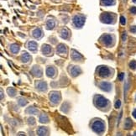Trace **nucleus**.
<instances>
[{"mask_svg":"<svg viewBox=\"0 0 136 136\" xmlns=\"http://www.w3.org/2000/svg\"><path fill=\"white\" fill-rule=\"evenodd\" d=\"M94 104L96 105L97 108L100 109H103L106 107H108L109 105V102L107 98H105L104 97L101 96V95H97L94 97Z\"/></svg>","mask_w":136,"mask_h":136,"instance_id":"f257e3e1","label":"nucleus"},{"mask_svg":"<svg viewBox=\"0 0 136 136\" xmlns=\"http://www.w3.org/2000/svg\"><path fill=\"white\" fill-rule=\"evenodd\" d=\"M92 128L95 133L101 134L105 131V123L101 119H95L92 123Z\"/></svg>","mask_w":136,"mask_h":136,"instance_id":"f03ea898","label":"nucleus"},{"mask_svg":"<svg viewBox=\"0 0 136 136\" xmlns=\"http://www.w3.org/2000/svg\"><path fill=\"white\" fill-rule=\"evenodd\" d=\"M100 20L104 24H114L116 21V14L113 13H103L100 16Z\"/></svg>","mask_w":136,"mask_h":136,"instance_id":"7ed1b4c3","label":"nucleus"},{"mask_svg":"<svg viewBox=\"0 0 136 136\" xmlns=\"http://www.w3.org/2000/svg\"><path fill=\"white\" fill-rule=\"evenodd\" d=\"M86 17L82 14H76L72 18V25L76 29H81L84 25Z\"/></svg>","mask_w":136,"mask_h":136,"instance_id":"20e7f679","label":"nucleus"},{"mask_svg":"<svg viewBox=\"0 0 136 136\" xmlns=\"http://www.w3.org/2000/svg\"><path fill=\"white\" fill-rule=\"evenodd\" d=\"M100 41L102 45H104L105 46L107 47H112L113 45V37L111 35L108 34H105L103 35H102L101 38H100Z\"/></svg>","mask_w":136,"mask_h":136,"instance_id":"39448f33","label":"nucleus"},{"mask_svg":"<svg viewBox=\"0 0 136 136\" xmlns=\"http://www.w3.org/2000/svg\"><path fill=\"white\" fill-rule=\"evenodd\" d=\"M97 74L101 77L103 78H108L111 76V69L105 66H101L97 68Z\"/></svg>","mask_w":136,"mask_h":136,"instance_id":"423d86ee","label":"nucleus"},{"mask_svg":"<svg viewBox=\"0 0 136 136\" xmlns=\"http://www.w3.org/2000/svg\"><path fill=\"white\" fill-rule=\"evenodd\" d=\"M50 100L53 104H57L59 103L61 99V93L59 92H51L49 95Z\"/></svg>","mask_w":136,"mask_h":136,"instance_id":"0eeeda50","label":"nucleus"},{"mask_svg":"<svg viewBox=\"0 0 136 136\" xmlns=\"http://www.w3.org/2000/svg\"><path fill=\"white\" fill-rule=\"evenodd\" d=\"M56 51L57 54L60 55L61 56H67V47L66 45H63V44H60L57 45V48H56Z\"/></svg>","mask_w":136,"mask_h":136,"instance_id":"6e6552de","label":"nucleus"},{"mask_svg":"<svg viewBox=\"0 0 136 136\" xmlns=\"http://www.w3.org/2000/svg\"><path fill=\"white\" fill-rule=\"evenodd\" d=\"M30 72L34 77H41L42 75H43V71H42V69L39 66H34L33 68L31 69Z\"/></svg>","mask_w":136,"mask_h":136,"instance_id":"1a4fd4ad","label":"nucleus"},{"mask_svg":"<svg viewBox=\"0 0 136 136\" xmlns=\"http://www.w3.org/2000/svg\"><path fill=\"white\" fill-rule=\"evenodd\" d=\"M46 75L48 77L51 78H55L57 75V70L56 67L52 66H49L48 67L46 68Z\"/></svg>","mask_w":136,"mask_h":136,"instance_id":"9d476101","label":"nucleus"},{"mask_svg":"<svg viewBox=\"0 0 136 136\" xmlns=\"http://www.w3.org/2000/svg\"><path fill=\"white\" fill-rule=\"evenodd\" d=\"M71 58L72 59V61H82L83 60V56L82 55H81L79 52L77 51L76 50H71Z\"/></svg>","mask_w":136,"mask_h":136,"instance_id":"9b49d317","label":"nucleus"},{"mask_svg":"<svg viewBox=\"0 0 136 136\" xmlns=\"http://www.w3.org/2000/svg\"><path fill=\"white\" fill-rule=\"evenodd\" d=\"M35 88L39 92H45L47 90V83L43 81H39L35 82Z\"/></svg>","mask_w":136,"mask_h":136,"instance_id":"f8f14e48","label":"nucleus"},{"mask_svg":"<svg viewBox=\"0 0 136 136\" xmlns=\"http://www.w3.org/2000/svg\"><path fill=\"white\" fill-rule=\"evenodd\" d=\"M69 71H70V75L72 77H77L78 75H80V74L82 73V70H81V68L77 66H71V67L70 68Z\"/></svg>","mask_w":136,"mask_h":136,"instance_id":"ddd939ff","label":"nucleus"},{"mask_svg":"<svg viewBox=\"0 0 136 136\" xmlns=\"http://www.w3.org/2000/svg\"><path fill=\"white\" fill-rule=\"evenodd\" d=\"M41 51H42V54L46 56H50L51 55H52V48L51 45H46V44L43 45L41 47Z\"/></svg>","mask_w":136,"mask_h":136,"instance_id":"4468645a","label":"nucleus"},{"mask_svg":"<svg viewBox=\"0 0 136 136\" xmlns=\"http://www.w3.org/2000/svg\"><path fill=\"white\" fill-rule=\"evenodd\" d=\"M99 87L105 92H110L112 90V85L108 82H102L99 83Z\"/></svg>","mask_w":136,"mask_h":136,"instance_id":"2eb2a0df","label":"nucleus"},{"mask_svg":"<svg viewBox=\"0 0 136 136\" xmlns=\"http://www.w3.org/2000/svg\"><path fill=\"white\" fill-rule=\"evenodd\" d=\"M32 35H33V37H34L35 39L40 40V39H41V38L43 37L44 34H43V31H42L41 29H40V28H37V29H35V30H33Z\"/></svg>","mask_w":136,"mask_h":136,"instance_id":"dca6fc26","label":"nucleus"},{"mask_svg":"<svg viewBox=\"0 0 136 136\" xmlns=\"http://www.w3.org/2000/svg\"><path fill=\"white\" fill-rule=\"evenodd\" d=\"M60 36L64 40H67L70 37V30L67 28H62L60 31Z\"/></svg>","mask_w":136,"mask_h":136,"instance_id":"f3484780","label":"nucleus"},{"mask_svg":"<svg viewBox=\"0 0 136 136\" xmlns=\"http://www.w3.org/2000/svg\"><path fill=\"white\" fill-rule=\"evenodd\" d=\"M20 60H21V61L24 63H28V62H30V60H31V56H30L28 52L25 51V52H23L22 55H21Z\"/></svg>","mask_w":136,"mask_h":136,"instance_id":"a211bd4d","label":"nucleus"},{"mask_svg":"<svg viewBox=\"0 0 136 136\" xmlns=\"http://www.w3.org/2000/svg\"><path fill=\"white\" fill-rule=\"evenodd\" d=\"M26 46H27V48L30 50V51H31L33 52L36 51H37V43L35 41H33V40H30V41H29L27 43V45H26Z\"/></svg>","mask_w":136,"mask_h":136,"instance_id":"6ab92c4d","label":"nucleus"},{"mask_svg":"<svg viewBox=\"0 0 136 136\" xmlns=\"http://www.w3.org/2000/svg\"><path fill=\"white\" fill-rule=\"evenodd\" d=\"M56 20H53V19H49L46 21V29L47 30H53L56 27Z\"/></svg>","mask_w":136,"mask_h":136,"instance_id":"aec40b11","label":"nucleus"},{"mask_svg":"<svg viewBox=\"0 0 136 136\" xmlns=\"http://www.w3.org/2000/svg\"><path fill=\"white\" fill-rule=\"evenodd\" d=\"M38 135H48L49 134V128L47 127H40L37 129Z\"/></svg>","mask_w":136,"mask_h":136,"instance_id":"412c9836","label":"nucleus"},{"mask_svg":"<svg viewBox=\"0 0 136 136\" xmlns=\"http://www.w3.org/2000/svg\"><path fill=\"white\" fill-rule=\"evenodd\" d=\"M39 121L41 123H49V117L47 116L46 113H41L40 115Z\"/></svg>","mask_w":136,"mask_h":136,"instance_id":"4be33fe9","label":"nucleus"},{"mask_svg":"<svg viewBox=\"0 0 136 136\" xmlns=\"http://www.w3.org/2000/svg\"><path fill=\"white\" fill-rule=\"evenodd\" d=\"M38 109L36 108H35V107H29V108L25 110V113H28V114H37L38 113Z\"/></svg>","mask_w":136,"mask_h":136,"instance_id":"5701e85b","label":"nucleus"},{"mask_svg":"<svg viewBox=\"0 0 136 136\" xmlns=\"http://www.w3.org/2000/svg\"><path fill=\"white\" fill-rule=\"evenodd\" d=\"M10 51L12 53L14 54H17L19 51H20V46H19V45L17 44H13L10 45Z\"/></svg>","mask_w":136,"mask_h":136,"instance_id":"b1692460","label":"nucleus"},{"mask_svg":"<svg viewBox=\"0 0 136 136\" xmlns=\"http://www.w3.org/2000/svg\"><path fill=\"white\" fill-rule=\"evenodd\" d=\"M101 4L104 6H111L115 4V0H101Z\"/></svg>","mask_w":136,"mask_h":136,"instance_id":"393cba45","label":"nucleus"},{"mask_svg":"<svg viewBox=\"0 0 136 136\" xmlns=\"http://www.w3.org/2000/svg\"><path fill=\"white\" fill-rule=\"evenodd\" d=\"M133 126V122L130 118H127L124 122V128L126 129H130Z\"/></svg>","mask_w":136,"mask_h":136,"instance_id":"a878e982","label":"nucleus"},{"mask_svg":"<svg viewBox=\"0 0 136 136\" xmlns=\"http://www.w3.org/2000/svg\"><path fill=\"white\" fill-rule=\"evenodd\" d=\"M7 92H8L10 97H14L16 95V90L13 87H9L7 89Z\"/></svg>","mask_w":136,"mask_h":136,"instance_id":"bb28decb","label":"nucleus"},{"mask_svg":"<svg viewBox=\"0 0 136 136\" xmlns=\"http://www.w3.org/2000/svg\"><path fill=\"white\" fill-rule=\"evenodd\" d=\"M18 103L20 104V106L24 107V106H25V105L28 103V101L26 99L23 98V97H20L19 100H18Z\"/></svg>","mask_w":136,"mask_h":136,"instance_id":"cd10ccee","label":"nucleus"},{"mask_svg":"<svg viewBox=\"0 0 136 136\" xmlns=\"http://www.w3.org/2000/svg\"><path fill=\"white\" fill-rule=\"evenodd\" d=\"M129 67L132 70H136V61H132L129 63Z\"/></svg>","mask_w":136,"mask_h":136,"instance_id":"c85d7f7f","label":"nucleus"},{"mask_svg":"<svg viewBox=\"0 0 136 136\" xmlns=\"http://www.w3.org/2000/svg\"><path fill=\"white\" fill-rule=\"evenodd\" d=\"M28 123L30 125H35V120L34 118H28Z\"/></svg>","mask_w":136,"mask_h":136,"instance_id":"c756f323","label":"nucleus"},{"mask_svg":"<svg viewBox=\"0 0 136 136\" xmlns=\"http://www.w3.org/2000/svg\"><path fill=\"white\" fill-rule=\"evenodd\" d=\"M120 24L122 25H125L126 24V19L123 17V16H121L120 17Z\"/></svg>","mask_w":136,"mask_h":136,"instance_id":"7c9ffc66","label":"nucleus"},{"mask_svg":"<svg viewBox=\"0 0 136 136\" xmlns=\"http://www.w3.org/2000/svg\"><path fill=\"white\" fill-rule=\"evenodd\" d=\"M114 106H115V108H120V106H121V101H120V100H117Z\"/></svg>","mask_w":136,"mask_h":136,"instance_id":"2f4dec72","label":"nucleus"},{"mask_svg":"<svg viewBox=\"0 0 136 136\" xmlns=\"http://www.w3.org/2000/svg\"><path fill=\"white\" fill-rule=\"evenodd\" d=\"M123 77H124V73L121 72V73L118 75V80H119V81H123Z\"/></svg>","mask_w":136,"mask_h":136,"instance_id":"473e14b6","label":"nucleus"},{"mask_svg":"<svg viewBox=\"0 0 136 136\" xmlns=\"http://www.w3.org/2000/svg\"><path fill=\"white\" fill-rule=\"evenodd\" d=\"M126 39H127V34H126V32H123V35H122V40L123 42H124Z\"/></svg>","mask_w":136,"mask_h":136,"instance_id":"72a5a7b5","label":"nucleus"},{"mask_svg":"<svg viewBox=\"0 0 136 136\" xmlns=\"http://www.w3.org/2000/svg\"><path fill=\"white\" fill-rule=\"evenodd\" d=\"M129 11H130V13L136 14V7H132V8H130Z\"/></svg>","mask_w":136,"mask_h":136,"instance_id":"f704fd0d","label":"nucleus"},{"mask_svg":"<svg viewBox=\"0 0 136 136\" xmlns=\"http://www.w3.org/2000/svg\"><path fill=\"white\" fill-rule=\"evenodd\" d=\"M130 31L132 33H136V25H133L130 28Z\"/></svg>","mask_w":136,"mask_h":136,"instance_id":"c9c22d12","label":"nucleus"},{"mask_svg":"<svg viewBox=\"0 0 136 136\" xmlns=\"http://www.w3.org/2000/svg\"><path fill=\"white\" fill-rule=\"evenodd\" d=\"M132 115H133V118H136V108L133 109V113H132Z\"/></svg>","mask_w":136,"mask_h":136,"instance_id":"e433bc0d","label":"nucleus"},{"mask_svg":"<svg viewBox=\"0 0 136 136\" xmlns=\"http://www.w3.org/2000/svg\"><path fill=\"white\" fill-rule=\"evenodd\" d=\"M132 1L133 2V3H135V4H136V0H132Z\"/></svg>","mask_w":136,"mask_h":136,"instance_id":"4c0bfd02","label":"nucleus"},{"mask_svg":"<svg viewBox=\"0 0 136 136\" xmlns=\"http://www.w3.org/2000/svg\"><path fill=\"white\" fill-rule=\"evenodd\" d=\"M135 98H136V97H135Z\"/></svg>","mask_w":136,"mask_h":136,"instance_id":"58836bf2","label":"nucleus"}]
</instances>
